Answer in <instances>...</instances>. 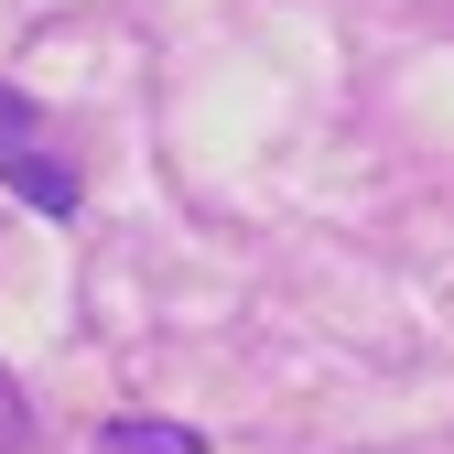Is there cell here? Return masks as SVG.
I'll return each instance as SVG.
<instances>
[{
  "mask_svg": "<svg viewBox=\"0 0 454 454\" xmlns=\"http://www.w3.org/2000/svg\"><path fill=\"white\" fill-rule=\"evenodd\" d=\"M87 454H206L195 422H152V411H120V422H98Z\"/></svg>",
  "mask_w": 454,
  "mask_h": 454,
  "instance_id": "obj_2",
  "label": "cell"
},
{
  "mask_svg": "<svg viewBox=\"0 0 454 454\" xmlns=\"http://www.w3.org/2000/svg\"><path fill=\"white\" fill-rule=\"evenodd\" d=\"M0 184H12L22 206H43V216H76V206H87L76 152L54 141V120H43L22 87H0Z\"/></svg>",
  "mask_w": 454,
  "mask_h": 454,
  "instance_id": "obj_1",
  "label": "cell"
},
{
  "mask_svg": "<svg viewBox=\"0 0 454 454\" xmlns=\"http://www.w3.org/2000/svg\"><path fill=\"white\" fill-rule=\"evenodd\" d=\"M22 433H33V401H22V379L0 368V454H22Z\"/></svg>",
  "mask_w": 454,
  "mask_h": 454,
  "instance_id": "obj_3",
  "label": "cell"
}]
</instances>
